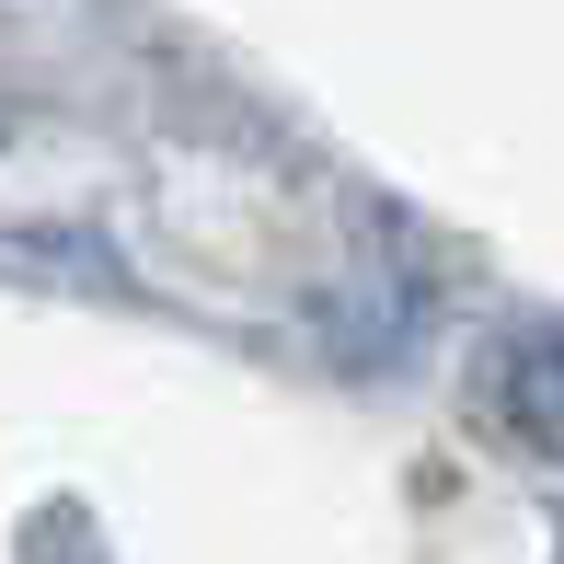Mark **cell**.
<instances>
[{
  "label": "cell",
  "mask_w": 564,
  "mask_h": 564,
  "mask_svg": "<svg viewBox=\"0 0 564 564\" xmlns=\"http://www.w3.org/2000/svg\"><path fill=\"white\" fill-rule=\"evenodd\" d=\"M507 415L542 449H564V346H519V380H507Z\"/></svg>",
  "instance_id": "obj_1"
}]
</instances>
